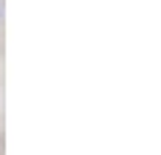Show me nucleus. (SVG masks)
I'll return each instance as SVG.
<instances>
[]
</instances>
